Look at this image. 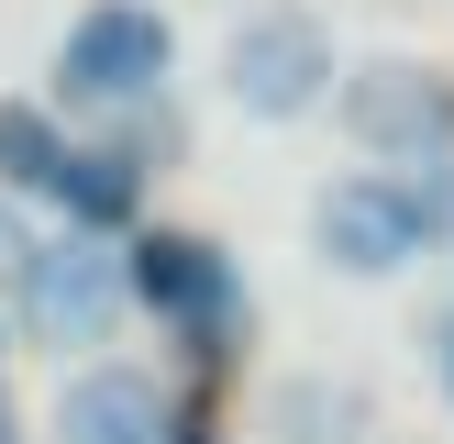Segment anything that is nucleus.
Wrapping results in <instances>:
<instances>
[{"label": "nucleus", "instance_id": "1", "mask_svg": "<svg viewBox=\"0 0 454 444\" xmlns=\"http://www.w3.org/2000/svg\"><path fill=\"white\" fill-rule=\"evenodd\" d=\"M300 234H310V256L333 278H399V266H421V256L454 244V167H411V178L344 167V178L310 189Z\"/></svg>", "mask_w": 454, "mask_h": 444}, {"label": "nucleus", "instance_id": "2", "mask_svg": "<svg viewBox=\"0 0 454 444\" xmlns=\"http://www.w3.org/2000/svg\"><path fill=\"white\" fill-rule=\"evenodd\" d=\"M177 78V22L155 0H89L56 34V111H100V123H133L155 111Z\"/></svg>", "mask_w": 454, "mask_h": 444}, {"label": "nucleus", "instance_id": "3", "mask_svg": "<svg viewBox=\"0 0 454 444\" xmlns=\"http://www.w3.org/2000/svg\"><path fill=\"white\" fill-rule=\"evenodd\" d=\"M333 123L388 178L454 167V67H433V56H355L344 89H333Z\"/></svg>", "mask_w": 454, "mask_h": 444}, {"label": "nucleus", "instance_id": "4", "mask_svg": "<svg viewBox=\"0 0 454 444\" xmlns=\"http://www.w3.org/2000/svg\"><path fill=\"white\" fill-rule=\"evenodd\" d=\"M122 311H133V278H122V256L100 234H44L22 256V278H12V333L44 345V355H78V367H100Z\"/></svg>", "mask_w": 454, "mask_h": 444}, {"label": "nucleus", "instance_id": "5", "mask_svg": "<svg viewBox=\"0 0 454 444\" xmlns=\"http://www.w3.org/2000/svg\"><path fill=\"white\" fill-rule=\"evenodd\" d=\"M333 89H344L333 22L300 12V0H266L222 34V100L244 123H310V111H333Z\"/></svg>", "mask_w": 454, "mask_h": 444}, {"label": "nucleus", "instance_id": "6", "mask_svg": "<svg viewBox=\"0 0 454 444\" xmlns=\"http://www.w3.org/2000/svg\"><path fill=\"white\" fill-rule=\"evenodd\" d=\"M122 278H133V311H155V322H167L189 355H233L244 322H255L244 266L222 256L211 234H177V222H155V234L122 244Z\"/></svg>", "mask_w": 454, "mask_h": 444}, {"label": "nucleus", "instance_id": "7", "mask_svg": "<svg viewBox=\"0 0 454 444\" xmlns=\"http://www.w3.org/2000/svg\"><path fill=\"white\" fill-rule=\"evenodd\" d=\"M56 444H177V400L155 367L100 355V367H67L56 389Z\"/></svg>", "mask_w": 454, "mask_h": 444}, {"label": "nucleus", "instance_id": "8", "mask_svg": "<svg viewBox=\"0 0 454 444\" xmlns=\"http://www.w3.org/2000/svg\"><path fill=\"white\" fill-rule=\"evenodd\" d=\"M56 211H67V234H133V211H145V155L122 145V133H100V145H78L67 155V189H56Z\"/></svg>", "mask_w": 454, "mask_h": 444}, {"label": "nucleus", "instance_id": "9", "mask_svg": "<svg viewBox=\"0 0 454 444\" xmlns=\"http://www.w3.org/2000/svg\"><path fill=\"white\" fill-rule=\"evenodd\" d=\"M266 433H278V444H355V433H366V389L300 367V377L266 389Z\"/></svg>", "mask_w": 454, "mask_h": 444}, {"label": "nucleus", "instance_id": "10", "mask_svg": "<svg viewBox=\"0 0 454 444\" xmlns=\"http://www.w3.org/2000/svg\"><path fill=\"white\" fill-rule=\"evenodd\" d=\"M67 111L56 100H0V189L12 200H56L67 189Z\"/></svg>", "mask_w": 454, "mask_h": 444}, {"label": "nucleus", "instance_id": "11", "mask_svg": "<svg viewBox=\"0 0 454 444\" xmlns=\"http://www.w3.org/2000/svg\"><path fill=\"white\" fill-rule=\"evenodd\" d=\"M34 244H44V234H34V222H22V200L0 189V289L22 278V256H34Z\"/></svg>", "mask_w": 454, "mask_h": 444}, {"label": "nucleus", "instance_id": "12", "mask_svg": "<svg viewBox=\"0 0 454 444\" xmlns=\"http://www.w3.org/2000/svg\"><path fill=\"white\" fill-rule=\"evenodd\" d=\"M433 345H443V389H454V311H443V333H433Z\"/></svg>", "mask_w": 454, "mask_h": 444}, {"label": "nucleus", "instance_id": "13", "mask_svg": "<svg viewBox=\"0 0 454 444\" xmlns=\"http://www.w3.org/2000/svg\"><path fill=\"white\" fill-rule=\"evenodd\" d=\"M0 444H22V422H12V400H0Z\"/></svg>", "mask_w": 454, "mask_h": 444}, {"label": "nucleus", "instance_id": "14", "mask_svg": "<svg viewBox=\"0 0 454 444\" xmlns=\"http://www.w3.org/2000/svg\"><path fill=\"white\" fill-rule=\"evenodd\" d=\"M177 444H211V433H189V422H177Z\"/></svg>", "mask_w": 454, "mask_h": 444}, {"label": "nucleus", "instance_id": "15", "mask_svg": "<svg viewBox=\"0 0 454 444\" xmlns=\"http://www.w3.org/2000/svg\"><path fill=\"white\" fill-rule=\"evenodd\" d=\"M0 345H12V322H0Z\"/></svg>", "mask_w": 454, "mask_h": 444}]
</instances>
